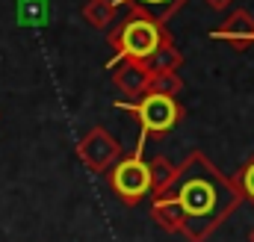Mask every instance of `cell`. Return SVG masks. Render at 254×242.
Wrapping results in <instances>:
<instances>
[{"mask_svg": "<svg viewBox=\"0 0 254 242\" xmlns=\"http://www.w3.org/2000/svg\"><path fill=\"white\" fill-rule=\"evenodd\" d=\"M113 68V83L125 92L130 101H139L142 95H148V83H151V71L145 62L136 60H119L110 65Z\"/></svg>", "mask_w": 254, "mask_h": 242, "instance_id": "52a82bcc", "label": "cell"}, {"mask_svg": "<svg viewBox=\"0 0 254 242\" xmlns=\"http://www.w3.org/2000/svg\"><path fill=\"white\" fill-rule=\"evenodd\" d=\"M169 192H175L178 201L184 204L187 213L184 237L190 242L210 240L225 225V219L243 204L234 181L225 178L204 151L187 154V160L178 166V178Z\"/></svg>", "mask_w": 254, "mask_h": 242, "instance_id": "6da1fadb", "label": "cell"}, {"mask_svg": "<svg viewBox=\"0 0 254 242\" xmlns=\"http://www.w3.org/2000/svg\"><path fill=\"white\" fill-rule=\"evenodd\" d=\"M231 181H234V186H237L240 198H243V201H249V204L254 207V154L243 163V166H240V172H237Z\"/></svg>", "mask_w": 254, "mask_h": 242, "instance_id": "9a60e30c", "label": "cell"}, {"mask_svg": "<svg viewBox=\"0 0 254 242\" xmlns=\"http://www.w3.org/2000/svg\"><path fill=\"white\" fill-rule=\"evenodd\" d=\"M127 110L133 119L139 121V145H136V157H142V148L148 139L154 136H166L172 133L181 119H184V107L178 104V98H166V95H157V92H148L142 95L139 101H130V104H116Z\"/></svg>", "mask_w": 254, "mask_h": 242, "instance_id": "3957f363", "label": "cell"}, {"mask_svg": "<svg viewBox=\"0 0 254 242\" xmlns=\"http://www.w3.org/2000/svg\"><path fill=\"white\" fill-rule=\"evenodd\" d=\"M151 219L166 234H184V228H187V213H184V204L178 201L175 192H166V195L151 201Z\"/></svg>", "mask_w": 254, "mask_h": 242, "instance_id": "ba28073f", "label": "cell"}, {"mask_svg": "<svg viewBox=\"0 0 254 242\" xmlns=\"http://www.w3.org/2000/svg\"><path fill=\"white\" fill-rule=\"evenodd\" d=\"M204 3H207L210 9H219V12L228 9V6H234V0H204Z\"/></svg>", "mask_w": 254, "mask_h": 242, "instance_id": "2e32d148", "label": "cell"}, {"mask_svg": "<svg viewBox=\"0 0 254 242\" xmlns=\"http://www.w3.org/2000/svg\"><path fill=\"white\" fill-rule=\"evenodd\" d=\"M77 157H80V163H83L89 172L107 175L125 154H122V145L110 136V130L92 127V130L77 142Z\"/></svg>", "mask_w": 254, "mask_h": 242, "instance_id": "5b68a950", "label": "cell"}, {"mask_svg": "<svg viewBox=\"0 0 254 242\" xmlns=\"http://www.w3.org/2000/svg\"><path fill=\"white\" fill-rule=\"evenodd\" d=\"M148 92H157V95H166V98H178V95L184 92V80L178 77V71H166V74H151Z\"/></svg>", "mask_w": 254, "mask_h": 242, "instance_id": "5bb4252c", "label": "cell"}, {"mask_svg": "<svg viewBox=\"0 0 254 242\" xmlns=\"http://www.w3.org/2000/svg\"><path fill=\"white\" fill-rule=\"evenodd\" d=\"M172 33L166 30V24H157L154 18H145V15H127L125 21L107 36L110 48L116 51V60H136V62H148L154 57V51L169 42ZM110 62V65H113Z\"/></svg>", "mask_w": 254, "mask_h": 242, "instance_id": "7a4b0ae2", "label": "cell"}, {"mask_svg": "<svg viewBox=\"0 0 254 242\" xmlns=\"http://www.w3.org/2000/svg\"><path fill=\"white\" fill-rule=\"evenodd\" d=\"M190 0H116L119 9H130V15H145L154 18L157 24H166L181 6H187Z\"/></svg>", "mask_w": 254, "mask_h": 242, "instance_id": "9c48e42d", "label": "cell"}, {"mask_svg": "<svg viewBox=\"0 0 254 242\" xmlns=\"http://www.w3.org/2000/svg\"><path fill=\"white\" fill-rule=\"evenodd\" d=\"M249 242H254V228H252V234H249Z\"/></svg>", "mask_w": 254, "mask_h": 242, "instance_id": "e0dca14e", "label": "cell"}, {"mask_svg": "<svg viewBox=\"0 0 254 242\" xmlns=\"http://www.w3.org/2000/svg\"><path fill=\"white\" fill-rule=\"evenodd\" d=\"M18 24H24V27L48 24V0H21L18 3Z\"/></svg>", "mask_w": 254, "mask_h": 242, "instance_id": "4fadbf2b", "label": "cell"}, {"mask_svg": "<svg viewBox=\"0 0 254 242\" xmlns=\"http://www.w3.org/2000/svg\"><path fill=\"white\" fill-rule=\"evenodd\" d=\"M119 6H116V0H86V6H83V21L89 24V27H95V30H110L113 24H116V18H119Z\"/></svg>", "mask_w": 254, "mask_h": 242, "instance_id": "30bf717a", "label": "cell"}, {"mask_svg": "<svg viewBox=\"0 0 254 242\" xmlns=\"http://www.w3.org/2000/svg\"><path fill=\"white\" fill-rule=\"evenodd\" d=\"M148 169H151V195H154V198L166 195V192L175 186L178 166H175L172 160H166V157H154V160L148 163Z\"/></svg>", "mask_w": 254, "mask_h": 242, "instance_id": "8fae6325", "label": "cell"}, {"mask_svg": "<svg viewBox=\"0 0 254 242\" xmlns=\"http://www.w3.org/2000/svg\"><path fill=\"white\" fill-rule=\"evenodd\" d=\"M148 65V71L151 74H166V71H178L181 65H184V54L178 51V45L169 39V42H163L157 51H154V57L145 62Z\"/></svg>", "mask_w": 254, "mask_h": 242, "instance_id": "7c38bea8", "label": "cell"}, {"mask_svg": "<svg viewBox=\"0 0 254 242\" xmlns=\"http://www.w3.org/2000/svg\"><path fill=\"white\" fill-rule=\"evenodd\" d=\"M110 189L116 192V198L127 204V207H133V204H139L145 195H151V169H148V163L142 160V157H136V154H130V157H122L110 172Z\"/></svg>", "mask_w": 254, "mask_h": 242, "instance_id": "277c9868", "label": "cell"}, {"mask_svg": "<svg viewBox=\"0 0 254 242\" xmlns=\"http://www.w3.org/2000/svg\"><path fill=\"white\" fill-rule=\"evenodd\" d=\"M216 42H228L234 45V51H246L249 45H254V18L249 9H234L219 27H213L207 33Z\"/></svg>", "mask_w": 254, "mask_h": 242, "instance_id": "8992f818", "label": "cell"}]
</instances>
